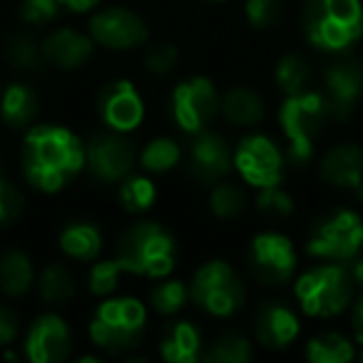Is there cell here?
Here are the masks:
<instances>
[{
  "instance_id": "cell-1",
  "label": "cell",
  "mask_w": 363,
  "mask_h": 363,
  "mask_svg": "<svg viewBox=\"0 0 363 363\" xmlns=\"http://www.w3.org/2000/svg\"><path fill=\"white\" fill-rule=\"evenodd\" d=\"M85 147L65 127H33L23 145V172L33 187L57 192L82 169Z\"/></svg>"
},
{
  "instance_id": "cell-2",
  "label": "cell",
  "mask_w": 363,
  "mask_h": 363,
  "mask_svg": "<svg viewBox=\"0 0 363 363\" xmlns=\"http://www.w3.org/2000/svg\"><path fill=\"white\" fill-rule=\"evenodd\" d=\"M303 33L321 50H343L363 33L361 0H306Z\"/></svg>"
},
{
  "instance_id": "cell-3",
  "label": "cell",
  "mask_w": 363,
  "mask_h": 363,
  "mask_svg": "<svg viewBox=\"0 0 363 363\" xmlns=\"http://www.w3.org/2000/svg\"><path fill=\"white\" fill-rule=\"evenodd\" d=\"M177 247L172 234L162 224L142 222L130 227L117 244V262L122 272L140 274L147 279H162L172 272Z\"/></svg>"
},
{
  "instance_id": "cell-4",
  "label": "cell",
  "mask_w": 363,
  "mask_h": 363,
  "mask_svg": "<svg viewBox=\"0 0 363 363\" xmlns=\"http://www.w3.org/2000/svg\"><path fill=\"white\" fill-rule=\"evenodd\" d=\"M145 318V306L137 298H112L97 308L90 323V338L105 351L125 353L142 341Z\"/></svg>"
},
{
  "instance_id": "cell-5",
  "label": "cell",
  "mask_w": 363,
  "mask_h": 363,
  "mask_svg": "<svg viewBox=\"0 0 363 363\" xmlns=\"http://www.w3.org/2000/svg\"><path fill=\"white\" fill-rule=\"evenodd\" d=\"M279 120H281L284 135L289 140V155L296 164L311 160L313 155V142L321 135L323 122L328 120L326 105L318 92H296V95H286V102L279 110Z\"/></svg>"
},
{
  "instance_id": "cell-6",
  "label": "cell",
  "mask_w": 363,
  "mask_h": 363,
  "mask_svg": "<svg viewBox=\"0 0 363 363\" xmlns=\"http://www.w3.org/2000/svg\"><path fill=\"white\" fill-rule=\"evenodd\" d=\"M353 296V279L338 264L308 269L296 281V298L308 316H336Z\"/></svg>"
},
{
  "instance_id": "cell-7",
  "label": "cell",
  "mask_w": 363,
  "mask_h": 363,
  "mask_svg": "<svg viewBox=\"0 0 363 363\" xmlns=\"http://www.w3.org/2000/svg\"><path fill=\"white\" fill-rule=\"evenodd\" d=\"M244 284L227 262H209L194 274L189 298L212 316H232L244 303Z\"/></svg>"
},
{
  "instance_id": "cell-8",
  "label": "cell",
  "mask_w": 363,
  "mask_h": 363,
  "mask_svg": "<svg viewBox=\"0 0 363 363\" xmlns=\"http://www.w3.org/2000/svg\"><path fill=\"white\" fill-rule=\"evenodd\" d=\"M363 219L351 209H341L313 227L308 239V254L328 262H348L361 252Z\"/></svg>"
},
{
  "instance_id": "cell-9",
  "label": "cell",
  "mask_w": 363,
  "mask_h": 363,
  "mask_svg": "<svg viewBox=\"0 0 363 363\" xmlns=\"http://www.w3.org/2000/svg\"><path fill=\"white\" fill-rule=\"evenodd\" d=\"M172 117L184 132L207 130L212 117L219 110V95L207 77H192V80L177 85L172 92Z\"/></svg>"
},
{
  "instance_id": "cell-10",
  "label": "cell",
  "mask_w": 363,
  "mask_h": 363,
  "mask_svg": "<svg viewBox=\"0 0 363 363\" xmlns=\"http://www.w3.org/2000/svg\"><path fill=\"white\" fill-rule=\"evenodd\" d=\"M234 164L244 177V182L259 189L274 187L284 177L281 152L264 135H252L239 142L237 152H234Z\"/></svg>"
},
{
  "instance_id": "cell-11",
  "label": "cell",
  "mask_w": 363,
  "mask_h": 363,
  "mask_svg": "<svg viewBox=\"0 0 363 363\" xmlns=\"http://www.w3.org/2000/svg\"><path fill=\"white\" fill-rule=\"evenodd\" d=\"M249 264H252L254 277L262 284L277 286L284 284L296 269V252L291 242L277 232H264L254 237L252 252H249Z\"/></svg>"
},
{
  "instance_id": "cell-12",
  "label": "cell",
  "mask_w": 363,
  "mask_h": 363,
  "mask_svg": "<svg viewBox=\"0 0 363 363\" xmlns=\"http://www.w3.org/2000/svg\"><path fill=\"white\" fill-rule=\"evenodd\" d=\"M363 95V65L358 60L333 62L323 75V105L328 120H346Z\"/></svg>"
},
{
  "instance_id": "cell-13",
  "label": "cell",
  "mask_w": 363,
  "mask_h": 363,
  "mask_svg": "<svg viewBox=\"0 0 363 363\" xmlns=\"http://www.w3.org/2000/svg\"><path fill=\"white\" fill-rule=\"evenodd\" d=\"M85 162L90 172L102 182H120L130 174L135 164V152L132 145L120 137L117 132H102L90 140L85 150Z\"/></svg>"
},
{
  "instance_id": "cell-14",
  "label": "cell",
  "mask_w": 363,
  "mask_h": 363,
  "mask_svg": "<svg viewBox=\"0 0 363 363\" xmlns=\"http://www.w3.org/2000/svg\"><path fill=\"white\" fill-rule=\"evenodd\" d=\"M189 174L202 184H214L219 182L234 164V157L229 152V145L217 132H194L187 147Z\"/></svg>"
},
{
  "instance_id": "cell-15",
  "label": "cell",
  "mask_w": 363,
  "mask_h": 363,
  "mask_svg": "<svg viewBox=\"0 0 363 363\" xmlns=\"http://www.w3.org/2000/svg\"><path fill=\"white\" fill-rule=\"evenodd\" d=\"M90 38L112 50H130L145 43L147 28L140 16L125 8H107L90 21Z\"/></svg>"
},
{
  "instance_id": "cell-16",
  "label": "cell",
  "mask_w": 363,
  "mask_h": 363,
  "mask_svg": "<svg viewBox=\"0 0 363 363\" xmlns=\"http://www.w3.org/2000/svg\"><path fill=\"white\" fill-rule=\"evenodd\" d=\"M72 348V336L67 323L55 313L40 316L28 331L26 353L33 363H60Z\"/></svg>"
},
{
  "instance_id": "cell-17",
  "label": "cell",
  "mask_w": 363,
  "mask_h": 363,
  "mask_svg": "<svg viewBox=\"0 0 363 363\" xmlns=\"http://www.w3.org/2000/svg\"><path fill=\"white\" fill-rule=\"evenodd\" d=\"M100 112L105 122L115 132H130L145 117V105L137 95L135 85L127 80H117L102 90L100 95Z\"/></svg>"
},
{
  "instance_id": "cell-18",
  "label": "cell",
  "mask_w": 363,
  "mask_h": 363,
  "mask_svg": "<svg viewBox=\"0 0 363 363\" xmlns=\"http://www.w3.org/2000/svg\"><path fill=\"white\" fill-rule=\"evenodd\" d=\"M254 333L267 348H284L298 336V318L284 303H264L254 316Z\"/></svg>"
},
{
  "instance_id": "cell-19",
  "label": "cell",
  "mask_w": 363,
  "mask_h": 363,
  "mask_svg": "<svg viewBox=\"0 0 363 363\" xmlns=\"http://www.w3.org/2000/svg\"><path fill=\"white\" fill-rule=\"evenodd\" d=\"M40 50L50 65L62 67V70H75V67L85 65L87 57L92 55V38L82 35L72 28H60L43 40Z\"/></svg>"
},
{
  "instance_id": "cell-20",
  "label": "cell",
  "mask_w": 363,
  "mask_h": 363,
  "mask_svg": "<svg viewBox=\"0 0 363 363\" xmlns=\"http://www.w3.org/2000/svg\"><path fill=\"white\" fill-rule=\"evenodd\" d=\"M321 177L331 187L353 189L363 184V150L356 145H338L321 160Z\"/></svg>"
},
{
  "instance_id": "cell-21",
  "label": "cell",
  "mask_w": 363,
  "mask_h": 363,
  "mask_svg": "<svg viewBox=\"0 0 363 363\" xmlns=\"http://www.w3.org/2000/svg\"><path fill=\"white\" fill-rule=\"evenodd\" d=\"M160 353L169 363H194L202 353V336L189 321H177L167 326L160 343Z\"/></svg>"
},
{
  "instance_id": "cell-22",
  "label": "cell",
  "mask_w": 363,
  "mask_h": 363,
  "mask_svg": "<svg viewBox=\"0 0 363 363\" xmlns=\"http://www.w3.org/2000/svg\"><path fill=\"white\" fill-rule=\"evenodd\" d=\"M219 107L224 110V117H227L229 122L242 125V127L257 125L264 117L262 97L254 90H249V87H232V90H227V95H224Z\"/></svg>"
},
{
  "instance_id": "cell-23",
  "label": "cell",
  "mask_w": 363,
  "mask_h": 363,
  "mask_svg": "<svg viewBox=\"0 0 363 363\" xmlns=\"http://www.w3.org/2000/svg\"><path fill=\"white\" fill-rule=\"evenodd\" d=\"M60 247L67 257L80 259V262H90L100 254L102 249V234L95 224L77 222L62 229L60 234Z\"/></svg>"
},
{
  "instance_id": "cell-24",
  "label": "cell",
  "mask_w": 363,
  "mask_h": 363,
  "mask_svg": "<svg viewBox=\"0 0 363 363\" xmlns=\"http://www.w3.org/2000/svg\"><path fill=\"white\" fill-rule=\"evenodd\" d=\"M33 264L23 252H6L0 257V289L6 296H23L33 286Z\"/></svg>"
},
{
  "instance_id": "cell-25",
  "label": "cell",
  "mask_w": 363,
  "mask_h": 363,
  "mask_svg": "<svg viewBox=\"0 0 363 363\" xmlns=\"http://www.w3.org/2000/svg\"><path fill=\"white\" fill-rule=\"evenodd\" d=\"M0 115L11 127H26L38 115V97L30 87L11 85L0 95Z\"/></svg>"
},
{
  "instance_id": "cell-26",
  "label": "cell",
  "mask_w": 363,
  "mask_h": 363,
  "mask_svg": "<svg viewBox=\"0 0 363 363\" xmlns=\"http://www.w3.org/2000/svg\"><path fill=\"white\" fill-rule=\"evenodd\" d=\"M38 294L50 306H60V303L70 301L75 294V279H72L70 269L62 264H48L38 277Z\"/></svg>"
},
{
  "instance_id": "cell-27",
  "label": "cell",
  "mask_w": 363,
  "mask_h": 363,
  "mask_svg": "<svg viewBox=\"0 0 363 363\" xmlns=\"http://www.w3.org/2000/svg\"><path fill=\"white\" fill-rule=\"evenodd\" d=\"M306 356L311 363H348L353 358V346L341 333H321L308 341Z\"/></svg>"
},
{
  "instance_id": "cell-28",
  "label": "cell",
  "mask_w": 363,
  "mask_h": 363,
  "mask_svg": "<svg viewBox=\"0 0 363 363\" xmlns=\"http://www.w3.org/2000/svg\"><path fill=\"white\" fill-rule=\"evenodd\" d=\"M308 80H311V67H308L306 57L291 55L281 57L277 65V85L281 87L286 95H296V92H303L308 87Z\"/></svg>"
},
{
  "instance_id": "cell-29",
  "label": "cell",
  "mask_w": 363,
  "mask_h": 363,
  "mask_svg": "<svg viewBox=\"0 0 363 363\" xmlns=\"http://www.w3.org/2000/svg\"><path fill=\"white\" fill-rule=\"evenodd\" d=\"M212 212L222 219H234L247 209V194L244 189L239 187L237 182H229V179H219L214 182V189H212Z\"/></svg>"
},
{
  "instance_id": "cell-30",
  "label": "cell",
  "mask_w": 363,
  "mask_h": 363,
  "mask_svg": "<svg viewBox=\"0 0 363 363\" xmlns=\"http://www.w3.org/2000/svg\"><path fill=\"white\" fill-rule=\"evenodd\" d=\"M204 358L212 363H247L252 361V346L237 331H227L212 343Z\"/></svg>"
},
{
  "instance_id": "cell-31",
  "label": "cell",
  "mask_w": 363,
  "mask_h": 363,
  "mask_svg": "<svg viewBox=\"0 0 363 363\" xmlns=\"http://www.w3.org/2000/svg\"><path fill=\"white\" fill-rule=\"evenodd\" d=\"M182 150L169 137H157L142 150V167L147 172H169L179 162Z\"/></svg>"
},
{
  "instance_id": "cell-32",
  "label": "cell",
  "mask_w": 363,
  "mask_h": 363,
  "mask_svg": "<svg viewBox=\"0 0 363 363\" xmlns=\"http://www.w3.org/2000/svg\"><path fill=\"white\" fill-rule=\"evenodd\" d=\"M6 57L18 70H35L40 65V60H45L40 45L28 35H13L6 43Z\"/></svg>"
},
{
  "instance_id": "cell-33",
  "label": "cell",
  "mask_w": 363,
  "mask_h": 363,
  "mask_svg": "<svg viewBox=\"0 0 363 363\" xmlns=\"http://www.w3.org/2000/svg\"><path fill=\"white\" fill-rule=\"evenodd\" d=\"M150 298H152V306H155L157 313L172 316V313H177L182 306H184V301L189 298V289L182 281H174V279H172V281L157 284V286L152 289Z\"/></svg>"
},
{
  "instance_id": "cell-34",
  "label": "cell",
  "mask_w": 363,
  "mask_h": 363,
  "mask_svg": "<svg viewBox=\"0 0 363 363\" xmlns=\"http://www.w3.org/2000/svg\"><path fill=\"white\" fill-rule=\"evenodd\" d=\"M120 197H122V204H125L127 212H145V209L152 207L155 202L157 192H155V184H152L147 177H130L125 179L120 189Z\"/></svg>"
},
{
  "instance_id": "cell-35",
  "label": "cell",
  "mask_w": 363,
  "mask_h": 363,
  "mask_svg": "<svg viewBox=\"0 0 363 363\" xmlns=\"http://www.w3.org/2000/svg\"><path fill=\"white\" fill-rule=\"evenodd\" d=\"M281 16V0H247V18L254 28H274Z\"/></svg>"
},
{
  "instance_id": "cell-36",
  "label": "cell",
  "mask_w": 363,
  "mask_h": 363,
  "mask_svg": "<svg viewBox=\"0 0 363 363\" xmlns=\"http://www.w3.org/2000/svg\"><path fill=\"white\" fill-rule=\"evenodd\" d=\"M122 274V267L120 262H102V264H95L90 272V289L92 294H97V296H105V294L115 291L117 286V279H120Z\"/></svg>"
},
{
  "instance_id": "cell-37",
  "label": "cell",
  "mask_w": 363,
  "mask_h": 363,
  "mask_svg": "<svg viewBox=\"0 0 363 363\" xmlns=\"http://www.w3.org/2000/svg\"><path fill=\"white\" fill-rule=\"evenodd\" d=\"M257 204L264 214H269V217H286V214H291V209H294L291 197H289L284 189H279V184L264 187L257 199Z\"/></svg>"
},
{
  "instance_id": "cell-38",
  "label": "cell",
  "mask_w": 363,
  "mask_h": 363,
  "mask_svg": "<svg viewBox=\"0 0 363 363\" xmlns=\"http://www.w3.org/2000/svg\"><path fill=\"white\" fill-rule=\"evenodd\" d=\"M23 212V197L11 182L0 177V227L16 222Z\"/></svg>"
},
{
  "instance_id": "cell-39",
  "label": "cell",
  "mask_w": 363,
  "mask_h": 363,
  "mask_svg": "<svg viewBox=\"0 0 363 363\" xmlns=\"http://www.w3.org/2000/svg\"><path fill=\"white\" fill-rule=\"evenodd\" d=\"M177 57H179V52H177L174 45L160 43V45H155L150 52H147V57H145L147 70H150L152 75H167V72L174 70Z\"/></svg>"
},
{
  "instance_id": "cell-40",
  "label": "cell",
  "mask_w": 363,
  "mask_h": 363,
  "mask_svg": "<svg viewBox=\"0 0 363 363\" xmlns=\"http://www.w3.org/2000/svg\"><path fill=\"white\" fill-rule=\"evenodd\" d=\"M57 6H60V0H23L21 16L26 23H33V26L43 23L45 26L57 16Z\"/></svg>"
},
{
  "instance_id": "cell-41",
  "label": "cell",
  "mask_w": 363,
  "mask_h": 363,
  "mask_svg": "<svg viewBox=\"0 0 363 363\" xmlns=\"http://www.w3.org/2000/svg\"><path fill=\"white\" fill-rule=\"evenodd\" d=\"M18 333V318L11 308L0 306V346L3 343H11Z\"/></svg>"
},
{
  "instance_id": "cell-42",
  "label": "cell",
  "mask_w": 363,
  "mask_h": 363,
  "mask_svg": "<svg viewBox=\"0 0 363 363\" xmlns=\"http://www.w3.org/2000/svg\"><path fill=\"white\" fill-rule=\"evenodd\" d=\"M353 331H356V341L361 343V358H363V296L358 298L356 308H353Z\"/></svg>"
},
{
  "instance_id": "cell-43",
  "label": "cell",
  "mask_w": 363,
  "mask_h": 363,
  "mask_svg": "<svg viewBox=\"0 0 363 363\" xmlns=\"http://www.w3.org/2000/svg\"><path fill=\"white\" fill-rule=\"evenodd\" d=\"M97 3H100V0H60V6L70 8V11H75V13L92 11V8H95Z\"/></svg>"
},
{
  "instance_id": "cell-44",
  "label": "cell",
  "mask_w": 363,
  "mask_h": 363,
  "mask_svg": "<svg viewBox=\"0 0 363 363\" xmlns=\"http://www.w3.org/2000/svg\"><path fill=\"white\" fill-rule=\"evenodd\" d=\"M351 279L358 284H363V259H356L351 267Z\"/></svg>"
},
{
  "instance_id": "cell-45",
  "label": "cell",
  "mask_w": 363,
  "mask_h": 363,
  "mask_svg": "<svg viewBox=\"0 0 363 363\" xmlns=\"http://www.w3.org/2000/svg\"><path fill=\"white\" fill-rule=\"evenodd\" d=\"M0 95H3V92H0Z\"/></svg>"
}]
</instances>
